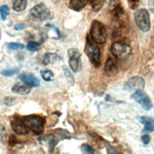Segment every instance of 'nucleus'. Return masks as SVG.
I'll use <instances>...</instances> for the list:
<instances>
[{
  "instance_id": "12",
  "label": "nucleus",
  "mask_w": 154,
  "mask_h": 154,
  "mask_svg": "<svg viewBox=\"0 0 154 154\" xmlns=\"http://www.w3.org/2000/svg\"><path fill=\"white\" fill-rule=\"evenodd\" d=\"M19 79L21 82H23L24 83L28 84L31 87H39L40 86L39 79L31 74H22L19 76Z\"/></svg>"
},
{
  "instance_id": "13",
  "label": "nucleus",
  "mask_w": 154,
  "mask_h": 154,
  "mask_svg": "<svg viewBox=\"0 0 154 154\" xmlns=\"http://www.w3.org/2000/svg\"><path fill=\"white\" fill-rule=\"evenodd\" d=\"M30 87L26 83H15L11 87V91L18 95H28L30 93Z\"/></svg>"
},
{
  "instance_id": "19",
  "label": "nucleus",
  "mask_w": 154,
  "mask_h": 154,
  "mask_svg": "<svg viewBox=\"0 0 154 154\" xmlns=\"http://www.w3.org/2000/svg\"><path fill=\"white\" fill-rule=\"evenodd\" d=\"M26 49L31 52L38 51L39 49H41V45L38 43H35V42H29L28 45H26Z\"/></svg>"
},
{
  "instance_id": "14",
  "label": "nucleus",
  "mask_w": 154,
  "mask_h": 154,
  "mask_svg": "<svg viewBox=\"0 0 154 154\" xmlns=\"http://www.w3.org/2000/svg\"><path fill=\"white\" fill-rule=\"evenodd\" d=\"M140 121L144 124L145 131H154V119L149 116H141Z\"/></svg>"
},
{
  "instance_id": "7",
  "label": "nucleus",
  "mask_w": 154,
  "mask_h": 154,
  "mask_svg": "<svg viewBox=\"0 0 154 154\" xmlns=\"http://www.w3.org/2000/svg\"><path fill=\"white\" fill-rule=\"evenodd\" d=\"M131 52V48L128 45L121 42H116L112 45V53L117 59H124Z\"/></svg>"
},
{
  "instance_id": "29",
  "label": "nucleus",
  "mask_w": 154,
  "mask_h": 154,
  "mask_svg": "<svg viewBox=\"0 0 154 154\" xmlns=\"http://www.w3.org/2000/svg\"><path fill=\"white\" fill-rule=\"evenodd\" d=\"M131 1H136V0H131Z\"/></svg>"
},
{
  "instance_id": "20",
  "label": "nucleus",
  "mask_w": 154,
  "mask_h": 154,
  "mask_svg": "<svg viewBox=\"0 0 154 154\" xmlns=\"http://www.w3.org/2000/svg\"><path fill=\"white\" fill-rule=\"evenodd\" d=\"M9 14H10V9L8 6L3 5L0 7V15H1L2 20H6Z\"/></svg>"
},
{
  "instance_id": "8",
  "label": "nucleus",
  "mask_w": 154,
  "mask_h": 154,
  "mask_svg": "<svg viewBox=\"0 0 154 154\" xmlns=\"http://www.w3.org/2000/svg\"><path fill=\"white\" fill-rule=\"evenodd\" d=\"M69 66L73 72H79L80 68V52L77 48H70L68 50Z\"/></svg>"
},
{
  "instance_id": "22",
  "label": "nucleus",
  "mask_w": 154,
  "mask_h": 154,
  "mask_svg": "<svg viewBox=\"0 0 154 154\" xmlns=\"http://www.w3.org/2000/svg\"><path fill=\"white\" fill-rule=\"evenodd\" d=\"M7 46H8V48L11 50H20L25 48L24 45L19 44V43H9L7 45Z\"/></svg>"
},
{
  "instance_id": "6",
  "label": "nucleus",
  "mask_w": 154,
  "mask_h": 154,
  "mask_svg": "<svg viewBox=\"0 0 154 154\" xmlns=\"http://www.w3.org/2000/svg\"><path fill=\"white\" fill-rule=\"evenodd\" d=\"M132 98L135 100L136 102H138L143 109H145L146 111H149L153 105L152 102L149 98V97L146 95V94L143 91V90H139V91H135L132 94Z\"/></svg>"
},
{
  "instance_id": "11",
  "label": "nucleus",
  "mask_w": 154,
  "mask_h": 154,
  "mask_svg": "<svg viewBox=\"0 0 154 154\" xmlns=\"http://www.w3.org/2000/svg\"><path fill=\"white\" fill-rule=\"evenodd\" d=\"M104 70H105V72H106V74H107V75H109V76H113V75H116V73H117V71H118L116 62L112 58H109V59L106 61V63H105Z\"/></svg>"
},
{
  "instance_id": "4",
  "label": "nucleus",
  "mask_w": 154,
  "mask_h": 154,
  "mask_svg": "<svg viewBox=\"0 0 154 154\" xmlns=\"http://www.w3.org/2000/svg\"><path fill=\"white\" fill-rule=\"evenodd\" d=\"M85 53L89 57L91 62L95 65L100 64V50L97 43L93 39H87L85 45Z\"/></svg>"
},
{
  "instance_id": "24",
  "label": "nucleus",
  "mask_w": 154,
  "mask_h": 154,
  "mask_svg": "<svg viewBox=\"0 0 154 154\" xmlns=\"http://www.w3.org/2000/svg\"><path fill=\"white\" fill-rule=\"evenodd\" d=\"M25 28H26V24H24V23H19L14 26L15 30H22V29H25Z\"/></svg>"
},
{
  "instance_id": "23",
  "label": "nucleus",
  "mask_w": 154,
  "mask_h": 154,
  "mask_svg": "<svg viewBox=\"0 0 154 154\" xmlns=\"http://www.w3.org/2000/svg\"><path fill=\"white\" fill-rule=\"evenodd\" d=\"M80 149H82V153H85V154H94L96 152L95 149H94L92 146H89L88 144H83L82 146V148H80Z\"/></svg>"
},
{
  "instance_id": "27",
  "label": "nucleus",
  "mask_w": 154,
  "mask_h": 154,
  "mask_svg": "<svg viewBox=\"0 0 154 154\" xmlns=\"http://www.w3.org/2000/svg\"><path fill=\"white\" fill-rule=\"evenodd\" d=\"M5 129H4V127H2V126H0V140H1L2 138H3V136H4V134H5Z\"/></svg>"
},
{
  "instance_id": "17",
  "label": "nucleus",
  "mask_w": 154,
  "mask_h": 154,
  "mask_svg": "<svg viewBox=\"0 0 154 154\" xmlns=\"http://www.w3.org/2000/svg\"><path fill=\"white\" fill-rule=\"evenodd\" d=\"M28 5V0H12V8L15 11H23Z\"/></svg>"
},
{
  "instance_id": "9",
  "label": "nucleus",
  "mask_w": 154,
  "mask_h": 154,
  "mask_svg": "<svg viewBox=\"0 0 154 154\" xmlns=\"http://www.w3.org/2000/svg\"><path fill=\"white\" fill-rule=\"evenodd\" d=\"M125 90L132 92V91H139L145 88V80L141 77H134L129 79L124 85Z\"/></svg>"
},
{
  "instance_id": "26",
  "label": "nucleus",
  "mask_w": 154,
  "mask_h": 154,
  "mask_svg": "<svg viewBox=\"0 0 154 154\" xmlns=\"http://www.w3.org/2000/svg\"><path fill=\"white\" fill-rule=\"evenodd\" d=\"M104 1L109 6H116L118 2V0H104Z\"/></svg>"
},
{
  "instance_id": "28",
  "label": "nucleus",
  "mask_w": 154,
  "mask_h": 154,
  "mask_svg": "<svg viewBox=\"0 0 154 154\" xmlns=\"http://www.w3.org/2000/svg\"><path fill=\"white\" fill-rule=\"evenodd\" d=\"M107 149H109V150H108V152H109V153H118V152H117V151H116L115 149H112V146L110 148V146H109V145H107Z\"/></svg>"
},
{
  "instance_id": "2",
  "label": "nucleus",
  "mask_w": 154,
  "mask_h": 154,
  "mask_svg": "<svg viewBox=\"0 0 154 154\" xmlns=\"http://www.w3.org/2000/svg\"><path fill=\"white\" fill-rule=\"evenodd\" d=\"M24 122L36 134H41L45 129V119L39 116L31 115L24 117Z\"/></svg>"
},
{
  "instance_id": "1",
  "label": "nucleus",
  "mask_w": 154,
  "mask_h": 154,
  "mask_svg": "<svg viewBox=\"0 0 154 154\" xmlns=\"http://www.w3.org/2000/svg\"><path fill=\"white\" fill-rule=\"evenodd\" d=\"M134 21L138 29L143 32H148L150 29L149 13L146 9H139L134 13Z\"/></svg>"
},
{
  "instance_id": "10",
  "label": "nucleus",
  "mask_w": 154,
  "mask_h": 154,
  "mask_svg": "<svg viewBox=\"0 0 154 154\" xmlns=\"http://www.w3.org/2000/svg\"><path fill=\"white\" fill-rule=\"evenodd\" d=\"M11 128L15 133L20 135H25L28 134L29 130L28 127L25 124L24 120H20V119H14L11 121Z\"/></svg>"
},
{
  "instance_id": "16",
  "label": "nucleus",
  "mask_w": 154,
  "mask_h": 154,
  "mask_svg": "<svg viewBox=\"0 0 154 154\" xmlns=\"http://www.w3.org/2000/svg\"><path fill=\"white\" fill-rule=\"evenodd\" d=\"M59 60V56L56 54V53H45L43 57V60H42V63L44 64H51V63H54L55 62H57Z\"/></svg>"
},
{
  "instance_id": "5",
  "label": "nucleus",
  "mask_w": 154,
  "mask_h": 154,
  "mask_svg": "<svg viewBox=\"0 0 154 154\" xmlns=\"http://www.w3.org/2000/svg\"><path fill=\"white\" fill-rule=\"evenodd\" d=\"M30 15L40 21H45V20H48L51 18V12L46 8L45 5L41 3L34 6L29 11Z\"/></svg>"
},
{
  "instance_id": "21",
  "label": "nucleus",
  "mask_w": 154,
  "mask_h": 154,
  "mask_svg": "<svg viewBox=\"0 0 154 154\" xmlns=\"http://www.w3.org/2000/svg\"><path fill=\"white\" fill-rule=\"evenodd\" d=\"M19 72V68H12V69H6L1 71V75L5 77H11L13 75H16Z\"/></svg>"
},
{
  "instance_id": "25",
  "label": "nucleus",
  "mask_w": 154,
  "mask_h": 154,
  "mask_svg": "<svg viewBox=\"0 0 154 154\" xmlns=\"http://www.w3.org/2000/svg\"><path fill=\"white\" fill-rule=\"evenodd\" d=\"M141 139H142V142H143L145 145H148V144L149 143V141H150V137H149V135H146V134L143 135Z\"/></svg>"
},
{
  "instance_id": "18",
  "label": "nucleus",
  "mask_w": 154,
  "mask_h": 154,
  "mask_svg": "<svg viewBox=\"0 0 154 154\" xmlns=\"http://www.w3.org/2000/svg\"><path fill=\"white\" fill-rule=\"evenodd\" d=\"M41 76L45 82H50V80H53V79H54V74H53V72L50 70L41 71Z\"/></svg>"
},
{
  "instance_id": "15",
  "label": "nucleus",
  "mask_w": 154,
  "mask_h": 154,
  "mask_svg": "<svg viewBox=\"0 0 154 154\" xmlns=\"http://www.w3.org/2000/svg\"><path fill=\"white\" fill-rule=\"evenodd\" d=\"M88 3V0H70L69 7L74 11H80Z\"/></svg>"
},
{
  "instance_id": "3",
  "label": "nucleus",
  "mask_w": 154,
  "mask_h": 154,
  "mask_svg": "<svg viewBox=\"0 0 154 154\" xmlns=\"http://www.w3.org/2000/svg\"><path fill=\"white\" fill-rule=\"evenodd\" d=\"M91 36L97 44H104L107 38V31L104 25L95 20L91 25Z\"/></svg>"
}]
</instances>
